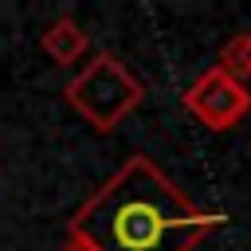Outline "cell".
Returning <instances> with one entry per match:
<instances>
[{
	"instance_id": "cell-6",
	"label": "cell",
	"mask_w": 251,
	"mask_h": 251,
	"mask_svg": "<svg viewBox=\"0 0 251 251\" xmlns=\"http://www.w3.org/2000/svg\"><path fill=\"white\" fill-rule=\"evenodd\" d=\"M63 251H86V247H82V243H75V239H67V247H63Z\"/></svg>"
},
{
	"instance_id": "cell-3",
	"label": "cell",
	"mask_w": 251,
	"mask_h": 251,
	"mask_svg": "<svg viewBox=\"0 0 251 251\" xmlns=\"http://www.w3.org/2000/svg\"><path fill=\"white\" fill-rule=\"evenodd\" d=\"M184 110L208 126V129H231L247 110H251V90L247 82L231 78L220 67H208L196 75V82L184 90Z\"/></svg>"
},
{
	"instance_id": "cell-2",
	"label": "cell",
	"mask_w": 251,
	"mask_h": 251,
	"mask_svg": "<svg viewBox=\"0 0 251 251\" xmlns=\"http://www.w3.org/2000/svg\"><path fill=\"white\" fill-rule=\"evenodd\" d=\"M67 102L75 106V114L82 122H90L98 133H110L114 126H122V118H129L141 98L145 86L137 82V75L110 51H98L71 82H67Z\"/></svg>"
},
{
	"instance_id": "cell-5",
	"label": "cell",
	"mask_w": 251,
	"mask_h": 251,
	"mask_svg": "<svg viewBox=\"0 0 251 251\" xmlns=\"http://www.w3.org/2000/svg\"><path fill=\"white\" fill-rule=\"evenodd\" d=\"M220 71H227L231 78H251V67H247V31H239V35H231L224 47H220V63H216Z\"/></svg>"
},
{
	"instance_id": "cell-1",
	"label": "cell",
	"mask_w": 251,
	"mask_h": 251,
	"mask_svg": "<svg viewBox=\"0 0 251 251\" xmlns=\"http://www.w3.org/2000/svg\"><path fill=\"white\" fill-rule=\"evenodd\" d=\"M216 227L220 212L192 204L149 157H129L71 216L67 239L86 251H196Z\"/></svg>"
},
{
	"instance_id": "cell-7",
	"label": "cell",
	"mask_w": 251,
	"mask_h": 251,
	"mask_svg": "<svg viewBox=\"0 0 251 251\" xmlns=\"http://www.w3.org/2000/svg\"><path fill=\"white\" fill-rule=\"evenodd\" d=\"M247 67H251V31H247Z\"/></svg>"
},
{
	"instance_id": "cell-4",
	"label": "cell",
	"mask_w": 251,
	"mask_h": 251,
	"mask_svg": "<svg viewBox=\"0 0 251 251\" xmlns=\"http://www.w3.org/2000/svg\"><path fill=\"white\" fill-rule=\"evenodd\" d=\"M39 43H43V51H47V59H51V63L71 67V63L86 51V31H82L71 16H59V20H51V24L43 27Z\"/></svg>"
}]
</instances>
